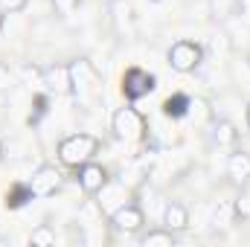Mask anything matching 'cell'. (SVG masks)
<instances>
[{
	"label": "cell",
	"instance_id": "cell-1",
	"mask_svg": "<svg viewBox=\"0 0 250 247\" xmlns=\"http://www.w3.org/2000/svg\"><path fill=\"white\" fill-rule=\"evenodd\" d=\"M99 145L102 143L93 134H84V131L70 134V137H64L59 143V160L67 169H79V166H84L87 160H93L99 154Z\"/></svg>",
	"mask_w": 250,
	"mask_h": 247
},
{
	"label": "cell",
	"instance_id": "cell-2",
	"mask_svg": "<svg viewBox=\"0 0 250 247\" xmlns=\"http://www.w3.org/2000/svg\"><path fill=\"white\" fill-rule=\"evenodd\" d=\"M70 73H73V93H76V99L84 102V105L96 102L99 93H102V76H99V70L87 59H76V62H70Z\"/></svg>",
	"mask_w": 250,
	"mask_h": 247
},
{
	"label": "cell",
	"instance_id": "cell-3",
	"mask_svg": "<svg viewBox=\"0 0 250 247\" xmlns=\"http://www.w3.org/2000/svg\"><path fill=\"white\" fill-rule=\"evenodd\" d=\"M111 131H114V137L120 143H140L148 128H146V117L134 105H123L111 117Z\"/></svg>",
	"mask_w": 250,
	"mask_h": 247
},
{
	"label": "cell",
	"instance_id": "cell-4",
	"mask_svg": "<svg viewBox=\"0 0 250 247\" xmlns=\"http://www.w3.org/2000/svg\"><path fill=\"white\" fill-rule=\"evenodd\" d=\"M166 62H169V67L175 73H195L201 67V62H204V50H201V44H195L189 38H181V41H175L169 47Z\"/></svg>",
	"mask_w": 250,
	"mask_h": 247
},
{
	"label": "cell",
	"instance_id": "cell-5",
	"mask_svg": "<svg viewBox=\"0 0 250 247\" xmlns=\"http://www.w3.org/2000/svg\"><path fill=\"white\" fill-rule=\"evenodd\" d=\"M41 87L53 96H70L73 93V73H70V64L53 62L41 70Z\"/></svg>",
	"mask_w": 250,
	"mask_h": 247
},
{
	"label": "cell",
	"instance_id": "cell-6",
	"mask_svg": "<svg viewBox=\"0 0 250 247\" xmlns=\"http://www.w3.org/2000/svg\"><path fill=\"white\" fill-rule=\"evenodd\" d=\"M157 87V79L148 73V70H143V67H128L123 76V96L128 102H137V99H143V96H148L151 90Z\"/></svg>",
	"mask_w": 250,
	"mask_h": 247
},
{
	"label": "cell",
	"instance_id": "cell-7",
	"mask_svg": "<svg viewBox=\"0 0 250 247\" xmlns=\"http://www.w3.org/2000/svg\"><path fill=\"white\" fill-rule=\"evenodd\" d=\"M108 221H111V227H114L117 233L134 236V233H140V230L146 227V212H143V206H140V204L128 201V204H123L117 212H111V215H108Z\"/></svg>",
	"mask_w": 250,
	"mask_h": 247
},
{
	"label": "cell",
	"instance_id": "cell-8",
	"mask_svg": "<svg viewBox=\"0 0 250 247\" xmlns=\"http://www.w3.org/2000/svg\"><path fill=\"white\" fill-rule=\"evenodd\" d=\"M64 178H62V169H56V166H38L35 172H32V178H29V192L35 195V198H50V195H56L59 189H62Z\"/></svg>",
	"mask_w": 250,
	"mask_h": 247
},
{
	"label": "cell",
	"instance_id": "cell-9",
	"mask_svg": "<svg viewBox=\"0 0 250 247\" xmlns=\"http://www.w3.org/2000/svg\"><path fill=\"white\" fill-rule=\"evenodd\" d=\"M76 181H79V189H82L84 195H90V198H93V195L108 184L111 178H108V169H105L102 163L87 160L84 166H79V169H76Z\"/></svg>",
	"mask_w": 250,
	"mask_h": 247
},
{
	"label": "cell",
	"instance_id": "cell-10",
	"mask_svg": "<svg viewBox=\"0 0 250 247\" xmlns=\"http://www.w3.org/2000/svg\"><path fill=\"white\" fill-rule=\"evenodd\" d=\"M96 198H99L96 204H99V212H102V215L117 212L123 204H128V201H131V198H128V189H125L123 184H111V181H108V184L96 192Z\"/></svg>",
	"mask_w": 250,
	"mask_h": 247
},
{
	"label": "cell",
	"instance_id": "cell-11",
	"mask_svg": "<svg viewBox=\"0 0 250 247\" xmlns=\"http://www.w3.org/2000/svg\"><path fill=\"white\" fill-rule=\"evenodd\" d=\"M227 178L236 186L250 184V154L248 151H233L227 157Z\"/></svg>",
	"mask_w": 250,
	"mask_h": 247
},
{
	"label": "cell",
	"instance_id": "cell-12",
	"mask_svg": "<svg viewBox=\"0 0 250 247\" xmlns=\"http://www.w3.org/2000/svg\"><path fill=\"white\" fill-rule=\"evenodd\" d=\"M108 15H111V23L120 32H128L134 26V6L128 0H111L108 3Z\"/></svg>",
	"mask_w": 250,
	"mask_h": 247
},
{
	"label": "cell",
	"instance_id": "cell-13",
	"mask_svg": "<svg viewBox=\"0 0 250 247\" xmlns=\"http://www.w3.org/2000/svg\"><path fill=\"white\" fill-rule=\"evenodd\" d=\"M163 227L166 230H172V233H184L189 227V209L184 204H166V209H163Z\"/></svg>",
	"mask_w": 250,
	"mask_h": 247
},
{
	"label": "cell",
	"instance_id": "cell-14",
	"mask_svg": "<svg viewBox=\"0 0 250 247\" xmlns=\"http://www.w3.org/2000/svg\"><path fill=\"white\" fill-rule=\"evenodd\" d=\"M209 140H212V145L227 148V145H233L239 140V131H236V125L230 123V120H212V125H209Z\"/></svg>",
	"mask_w": 250,
	"mask_h": 247
},
{
	"label": "cell",
	"instance_id": "cell-15",
	"mask_svg": "<svg viewBox=\"0 0 250 247\" xmlns=\"http://www.w3.org/2000/svg\"><path fill=\"white\" fill-rule=\"evenodd\" d=\"M140 242H143V247H172L175 245V233L166 230V227H154V230H148Z\"/></svg>",
	"mask_w": 250,
	"mask_h": 247
},
{
	"label": "cell",
	"instance_id": "cell-16",
	"mask_svg": "<svg viewBox=\"0 0 250 247\" xmlns=\"http://www.w3.org/2000/svg\"><path fill=\"white\" fill-rule=\"evenodd\" d=\"M29 245H35V247H50V245H56V230H53L50 224H38V227L29 233Z\"/></svg>",
	"mask_w": 250,
	"mask_h": 247
},
{
	"label": "cell",
	"instance_id": "cell-17",
	"mask_svg": "<svg viewBox=\"0 0 250 247\" xmlns=\"http://www.w3.org/2000/svg\"><path fill=\"white\" fill-rule=\"evenodd\" d=\"M233 215L242 218V221H250V186L248 184L242 186V192L233 201Z\"/></svg>",
	"mask_w": 250,
	"mask_h": 247
},
{
	"label": "cell",
	"instance_id": "cell-18",
	"mask_svg": "<svg viewBox=\"0 0 250 247\" xmlns=\"http://www.w3.org/2000/svg\"><path fill=\"white\" fill-rule=\"evenodd\" d=\"M53 6H56V12H59V15L67 18V15H73V12L82 6V0H53Z\"/></svg>",
	"mask_w": 250,
	"mask_h": 247
},
{
	"label": "cell",
	"instance_id": "cell-19",
	"mask_svg": "<svg viewBox=\"0 0 250 247\" xmlns=\"http://www.w3.org/2000/svg\"><path fill=\"white\" fill-rule=\"evenodd\" d=\"M29 0H0V12L3 15H15V12H23Z\"/></svg>",
	"mask_w": 250,
	"mask_h": 247
},
{
	"label": "cell",
	"instance_id": "cell-20",
	"mask_svg": "<svg viewBox=\"0 0 250 247\" xmlns=\"http://www.w3.org/2000/svg\"><path fill=\"white\" fill-rule=\"evenodd\" d=\"M12 87V70L0 62V90H9Z\"/></svg>",
	"mask_w": 250,
	"mask_h": 247
},
{
	"label": "cell",
	"instance_id": "cell-21",
	"mask_svg": "<svg viewBox=\"0 0 250 247\" xmlns=\"http://www.w3.org/2000/svg\"><path fill=\"white\" fill-rule=\"evenodd\" d=\"M245 120H248V128H250V102H248V108H245Z\"/></svg>",
	"mask_w": 250,
	"mask_h": 247
},
{
	"label": "cell",
	"instance_id": "cell-22",
	"mask_svg": "<svg viewBox=\"0 0 250 247\" xmlns=\"http://www.w3.org/2000/svg\"><path fill=\"white\" fill-rule=\"evenodd\" d=\"M3 154H6V145H3V140H0V163H3Z\"/></svg>",
	"mask_w": 250,
	"mask_h": 247
}]
</instances>
